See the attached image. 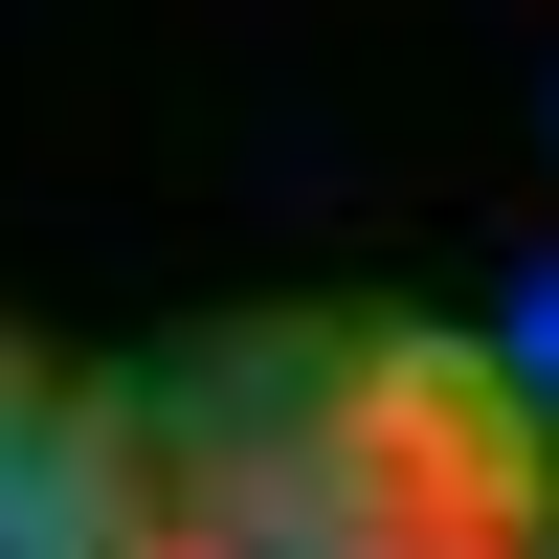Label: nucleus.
I'll return each instance as SVG.
<instances>
[{
	"mask_svg": "<svg viewBox=\"0 0 559 559\" xmlns=\"http://www.w3.org/2000/svg\"><path fill=\"white\" fill-rule=\"evenodd\" d=\"M0 559H112V381L0 336Z\"/></svg>",
	"mask_w": 559,
	"mask_h": 559,
	"instance_id": "obj_2",
	"label": "nucleus"
},
{
	"mask_svg": "<svg viewBox=\"0 0 559 559\" xmlns=\"http://www.w3.org/2000/svg\"><path fill=\"white\" fill-rule=\"evenodd\" d=\"M112 559H559V426L426 313H202L112 381Z\"/></svg>",
	"mask_w": 559,
	"mask_h": 559,
	"instance_id": "obj_1",
	"label": "nucleus"
},
{
	"mask_svg": "<svg viewBox=\"0 0 559 559\" xmlns=\"http://www.w3.org/2000/svg\"><path fill=\"white\" fill-rule=\"evenodd\" d=\"M492 381H515L537 426H559V269H515V313H492Z\"/></svg>",
	"mask_w": 559,
	"mask_h": 559,
	"instance_id": "obj_3",
	"label": "nucleus"
}]
</instances>
